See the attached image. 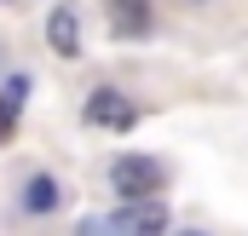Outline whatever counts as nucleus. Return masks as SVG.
Wrapping results in <instances>:
<instances>
[{
    "mask_svg": "<svg viewBox=\"0 0 248 236\" xmlns=\"http://www.w3.org/2000/svg\"><path fill=\"white\" fill-rule=\"evenodd\" d=\"M110 190H116L122 202H156V190H162L156 156H116V162H110Z\"/></svg>",
    "mask_w": 248,
    "mask_h": 236,
    "instance_id": "f257e3e1",
    "label": "nucleus"
},
{
    "mask_svg": "<svg viewBox=\"0 0 248 236\" xmlns=\"http://www.w3.org/2000/svg\"><path fill=\"white\" fill-rule=\"evenodd\" d=\"M139 121V110L127 104L122 92H110V87H98L93 98H87V127H116V133H127Z\"/></svg>",
    "mask_w": 248,
    "mask_h": 236,
    "instance_id": "f03ea898",
    "label": "nucleus"
},
{
    "mask_svg": "<svg viewBox=\"0 0 248 236\" xmlns=\"http://www.w3.org/2000/svg\"><path fill=\"white\" fill-rule=\"evenodd\" d=\"M116 236H168V207L162 202H127L116 219Z\"/></svg>",
    "mask_w": 248,
    "mask_h": 236,
    "instance_id": "7ed1b4c3",
    "label": "nucleus"
},
{
    "mask_svg": "<svg viewBox=\"0 0 248 236\" xmlns=\"http://www.w3.org/2000/svg\"><path fill=\"white\" fill-rule=\"evenodd\" d=\"M46 41H52V52H63V58H81V17H75V6H52Z\"/></svg>",
    "mask_w": 248,
    "mask_h": 236,
    "instance_id": "20e7f679",
    "label": "nucleus"
},
{
    "mask_svg": "<svg viewBox=\"0 0 248 236\" xmlns=\"http://www.w3.org/2000/svg\"><path fill=\"white\" fill-rule=\"evenodd\" d=\"M110 29H116V35H144V29H150L144 0H110Z\"/></svg>",
    "mask_w": 248,
    "mask_h": 236,
    "instance_id": "39448f33",
    "label": "nucleus"
},
{
    "mask_svg": "<svg viewBox=\"0 0 248 236\" xmlns=\"http://www.w3.org/2000/svg\"><path fill=\"white\" fill-rule=\"evenodd\" d=\"M23 207H29V213H52V207H58V178L35 173V178H29V190H23Z\"/></svg>",
    "mask_w": 248,
    "mask_h": 236,
    "instance_id": "423d86ee",
    "label": "nucleus"
},
{
    "mask_svg": "<svg viewBox=\"0 0 248 236\" xmlns=\"http://www.w3.org/2000/svg\"><path fill=\"white\" fill-rule=\"evenodd\" d=\"M12 116H17V110H6V104H0V138H6V127H12Z\"/></svg>",
    "mask_w": 248,
    "mask_h": 236,
    "instance_id": "0eeeda50",
    "label": "nucleus"
},
{
    "mask_svg": "<svg viewBox=\"0 0 248 236\" xmlns=\"http://www.w3.org/2000/svg\"><path fill=\"white\" fill-rule=\"evenodd\" d=\"M173 236H202V231H173Z\"/></svg>",
    "mask_w": 248,
    "mask_h": 236,
    "instance_id": "6e6552de",
    "label": "nucleus"
}]
</instances>
